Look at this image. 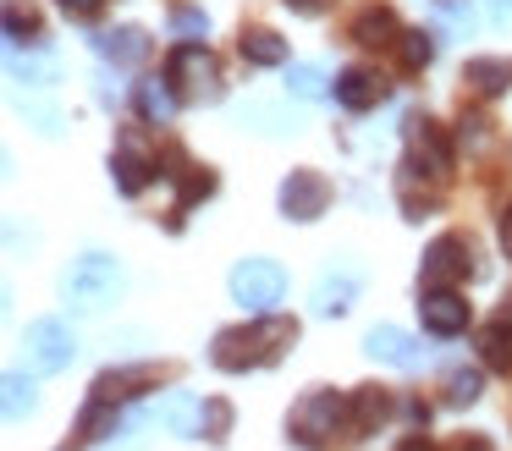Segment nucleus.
<instances>
[{"label": "nucleus", "instance_id": "nucleus-36", "mask_svg": "<svg viewBox=\"0 0 512 451\" xmlns=\"http://www.w3.org/2000/svg\"><path fill=\"white\" fill-rule=\"evenodd\" d=\"M402 451H430V440H424V435H413V440H402Z\"/></svg>", "mask_w": 512, "mask_h": 451}, {"label": "nucleus", "instance_id": "nucleus-6", "mask_svg": "<svg viewBox=\"0 0 512 451\" xmlns=\"http://www.w3.org/2000/svg\"><path fill=\"white\" fill-rule=\"evenodd\" d=\"M463 275H474V242L468 237L446 231V237H435L430 248H424V270H419L424 292H430V286H452V281H463Z\"/></svg>", "mask_w": 512, "mask_h": 451}, {"label": "nucleus", "instance_id": "nucleus-3", "mask_svg": "<svg viewBox=\"0 0 512 451\" xmlns=\"http://www.w3.org/2000/svg\"><path fill=\"white\" fill-rule=\"evenodd\" d=\"M171 88L193 105H210V99H221V61L204 44H177L171 50Z\"/></svg>", "mask_w": 512, "mask_h": 451}, {"label": "nucleus", "instance_id": "nucleus-28", "mask_svg": "<svg viewBox=\"0 0 512 451\" xmlns=\"http://www.w3.org/2000/svg\"><path fill=\"white\" fill-rule=\"evenodd\" d=\"M23 407H34V385L23 374H6V418H23Z\"/></svg>", "mask_w": 512, "mask_h": 451}, {"label": "nucleus", "instance_id": "nucleus-27", "mask_svg": "<svg viewBox=\"0 0 512 451\" xmlns=\"http://www.w3.org/2000/svg\"><path fill=\"white\" fill-rule=\"evenodd\" d=\"M34 28H39L34 6H28V0H6V33H12V39H28Z\"/></svg>", "mask_w": 512, "mask_h": 451}, {"label": "nucleus", "instance_id": "nucleus-11", "mask_svg": "<svg viewBox=\"0 0 512 451\" xmlns=\"http://www.w3.org/2000/svg\"><path fill=\"white\" fill-rule=\"evenodd\" d=\"M408 154L430 165L435 182H446V171H452V149H446L441 127H435L430 116H408Z\"/></svg>", "mask_w": 512, "mask_h": 451}, {"label": "nucleus", "instance_id": "nucleus-17", "mask_svg": "<svg viewBox=\"0 0 512 451\" xmlns=\"http://www.w3.org/2000/svg\"><path fill=\"white\" fill-rule=\"evenodd\" d=\"M358 297V275L342 270V275H320V286H314V308L320 314H347Z\"/></svg>", "mask_w": 512, "mask_h": 451}, {"label": "nucleus", "instance_id": "nucleus-21", "mask_svg": "<svg viewBox=\"0 0 512 451\" xmlns=\"http://www.w3.org/2000/svg\"><path fill=\"white\" fill-rule=\"evenodd\" d=\"M177 99H182V94L171 88V77H166V83H160V77H149V83L138 88V110H144L149 121H160V127L177 116Z\"/></svg>", "mask_w": 512, "mask_h": 451}, {"label": "nucleus", "instance_id": "nucleus-12", "mask_svg": "<svg viewBox=\"0 0 512 451\" xmlns=\"http://www.w3.org/2000/svg\"><path fill=\"white\" fill-rule=\"evenodd\" d=\"M364 352L369 358H380V363H391V369H419V341L408 336V330H397V325H375L364 336Z\"/></svg>", "mask_w": 512, "mask_h": 451}, {"label": "nucleus", "instance_id": "nucleus-4", "mask_svg": "<svg viewBox=\"0 0 512 451\" xmlns=\"http://www.w3.org/2000/svg\"><path fill=\"white\" fill-rule=\"evenodd\" d=\"M116 292H122V270H116L111 253H83V259L72 264V275H67V297H72L78 308L100 314L105 303H116Z\"/></svg>", "mask_w": 512, "mask_h": 451}, {"label": "nucleus", "instance_id": "nucleus-23", "mask_svg": "<svg viewBox=\"0 0 512 451\" xmlns=\"http://www.w3.org/2000/svg\"><path fill=\"white\" fill-rule=\"evenodd\" d=\"M479 347H485V363H490V369H512V319L501 314L496 325L479 336Z\"/></svg>", "mask_w": 512, "mask_h": 451}, {"label": "nucleus", "instance_id": "nucleus-33", "mask_svg": "<svg viewBox=\"0 0 512 451\" xmlns=\"http://www.w3.org/2000/svg\"><path fill=\"white\" fill-rule=\"evenodd\" d=\"M100 6H105V0H61V11H67V17H94Z\"/></svg>", "mask_w": 512, "mask_h": 451}, {"label": "nucleus", "instance_id": "nucleus-7", "mask_svg": "<svg viewBox=\"0 0 512 451\" xmlns=\"http://www.w3.org/2000/svg\"><path fill=\"white\" fill-rule=\"evenodd\" d=\"M155 171H160L155 143H149L138 127H127L122 138H116V154H111V176H116V187H122V193H144V182H149Z\"/></svg>", "mask_w": 512, "mask_h": 451}, {"label": "nucleus", "instance_id": "nucleus-1", "mask_svg": "<svg viewBox=\"0 0 512 451\" xmlns=\"http://www.w3.org/2000/svg\"><path fill=\"white\" fill-rule=\"evenodd\" d=\"M298 341V325L281 314H259L254 325H237V330H221L210 347V363L226 374H243V369H259V363H276L281 352Z\"/></svg>", "mask_w": 512, "mask_h": 451}, {"label": "nucleus", "instance_id": "nucleus-29", "mask_svg": "<svg viewBox=\"0 0 512 451\" xmlns=\"http://www.w3.org/2000/svg\"><path fill=\"white\" fill-rule=\"evenodd\" d=\"M171 28H177L182 39H199V33H210V17L193 11V6H177V11H171Z\"/></svg>", "mask_w": 512, "mask_h": 451}, {"label": "nucleus", "instance_id": "nucleus-19", "mask_svg": "<svg viewBox=\"0 0 512 451\" xmlns=\"http://www.w3.org/2000/svg\"><path fill=\"white\" fill-rule=\"evenodd\" d=\"M391 413V396L380 391V385H364V391L353 396V435H375L380 424H386Z\"/></svg>", "mask_w": 512, "mask_h": 451}, {"label": "nucleus", "instance_id": "nucleus-37", "mask_svg": "<svg viewBox=\"0 0 512 451\" xmlns=\"http://www.w3.org/2000/svg\"><path fill=\"white\" fill-rule=\"evenodd\" d=\"M463 451H490V440H468V446Z\"/></svg>", "mask_w": 512, "mask_h": 451}, {"label": "nucleus", "instance_id": "nucleus-22", "mask_svg": "<svg viewBox=\"0 0 512 451\" xmlns=\"http://www.w3.org/2000/svg\"><path fill=\"white\" fill-rule=\"evenodd\" d=\"M243 61L281 66V61H287V39H281V33H270V28H248L243 33Z\"/></svg>", "mask_w": 512, "mask_h": 451}, {"label": "nucleus", "instance_id": "nucleus-35", "mask_svg": "<svg viewBox=\"0 0 512 451\" xmlns=\"http://www.w3.org/2000/svg\"><path fill=\"white\" fill-rule=\"evenodd\" d=\"M501 253H507V259H512V209H507V215H501Z\"/></svg>", "mask_w": 512, "mask_h": 451}, {"label": "nucleus", "instance_id": "nucleus-34", "mask_svg": "<svg viewBox=\"0 0 512 451\" xmlns=\"http://www.w3.org/2000/svg\"><path fill=\"white\" fill-rule=\"evenodd\" d=\"M325 6H331V0H287V11H298V17H320Z\"/></svg>", "mask_w": 512, "mask_h": 451}, {"label": "nucleus", "instance_id": "nucleus-20", "mask_svg": "<svg viewBox=\"0 0 512 451\" xmlns=\"http://www.w3.org/2000/svg\"><path fill=\"white\" fill-rule=\"evenodd\" d=\"M463 83L479 88V94H501L512 83V61H496V55H479V61L463 66Z\"/></svg>", "mask_w": 512, "mask_h": 451}, {"label": "nucleus", "instance_id": "nucleus-15", "mask_svg": "<svg viewBox=\"0 0 512 451\" xmlns=\"http://www.w3.org/2000/svg\"><path fill=\"white\" fill-rule=\"evenodd\" d=\"M94 50H100L105 61H116V66H144L155 44H149L144 28H116V33H100V39H94Z\"/></svg>", "mask_w": 512, "mask_h": 451}, {"label": "nucleus", "instance_id": "nucleus-31", "mask_svg": "<svg viewBox=\"0 0 512 451\" xmlns=\"http://www.w3.org/2000/svg\"><path fill=\"white\" fill-rule=\"evenodd\" d=\"M287 83L298 88L303 99H320V94H325V77L314 72V66H292V72H287Z\"/></svg>", "mask_w": 512, "mask_h": 451}, {"label": "nucleus", "instance_id": "nucleus-24", "mask_svg": "<svg viewBox=\"0 0 512 451\" xmlns=\"http://www.w3.org/2000/svg\"><path fill=\"white\" fill-rule=\"evenodd\" d=\"M391 33H397V17H391L386 6H369L364 17H358L353 39H358V44H391Z\"/></svg>", "mask_w": 512, "mask_h": 451}, {"label": "nucleus", "instance_id": "nucleus-30", "mask_svg": "<svg viewBox=\"0 0 512 451\" xmlns=\"http://www.w3.org/2000/svg\"><path fill=\"white\" fill-rule=\"evenodd\" d=\"M226 429H232V407H226V402H204V435L226 440Z\"/></svg>", "mask_w": 512, "mask_h": 451}, {"label": "nucleus", "instance_id": "nucleus-26", "mask_svg": "<svg viewBox=\"0 0 512 451\" xmlns=\"http://www.w3.org/2000/svg\"><path fill=\"white\" fill-rule=\"evenodd\" d=\"M479 391H485V380H479V369H457L452 380H446V402H452V407H468V402H479Z\"/></svg>", "mask_w": 512, "mask_h": 451}, {"label": "nucleus", "instance_id": "nucleus-2", "mask_svg": "<svg viewBox=\"0 0 512 451\" xmlns=\"http://www.w3.org/2000/svg\"><path fill=\"white\" fill-rule=\"evenodd\" d=\"M342 429H353V413H347V402L336 391H309L303 402H292V413H287V435L298 440V446H309V451H320V446H331Z\"/></svg>", "mask_w": 512, "mask_h": 451}, {"label": "nucleus", "instance_id": "nucleus-32", "mask_svg": "<svg viewBox=\"0 0 512 451\" xmlns=\"http://www.w3.org/2000/svg\"><path fill=\"white\" fill-rule=\"evenodd\" d=\"M457 138H463V143H474V149H485V138H490V132H485V121H479V116H463V132H457Z\"/></svg>", "mask_w": 512, "mask_h": 451}, {"label": "nucleus", "instance_id": "nucleus-8", "mask_svg": "<svg viewBox=\"0 0 512 451\" xmlns=\"http://www.w3.org/2000/svg\"><path fill=\"white\" fill-rule=\"evenodd\" d=\"M28 358H34L45 374H61L72 358H78V336H72L61 319H34V325H28Z\"/></svg>", "mask_w": 512, "mask_h": 451}, {"label": "nucleus", "instance_id": "nucleus-5", "mask_svg": "<svg viewBox=\"0 0 512 451\" xmlns=\"http://www.w3.org/2000/svg\"><path fill=\"white\" fill-rule=\"evenodd\" d=\"M281 292H287V275H281L276 259H243L232 270V297L248 314H270V303H281Z\"/></svg>", "mask_w": 512, "mask_h": 451}, {"label": "nucleus", "instance_id": "nucleus-16", "mask_svg": "<svg viewBox=\"0 0 512 451\" xmlns=\"http://www.w3.org/2000/svg\"><path fill=\"white\" fill-rule=\"evenodd\" d=\"M138 385H160V369H155V363H133V369L100 374V380H94V396H100V402H127Z\"/></svg>", "mask_w": 512, "mask_h": 451}, {"label": "nucleus", "instance_id": "nucleus-14", "mask_svg": "<svg viewBox=\"0 0 512 451\" xmlns=\"http://www.w3.org/2000/svg\"><path fill=\"white\" fill-rule=\"evenodd\" d=\"M155 418L171 429V435H204V402L193 391H166L155 402Z\"/></svg>", "mask_w": 512, "mask_h": 451}, {"label": "nucleus", "instance_id": "nucleus-10", "mask_svg": "<svg viewBox=\"0 0 512 451\" xmlns=\"http://www.w3.org/2000/svg\"><path fill=\"white\" fill-rule=\"evenodd\" d=\"M419 314H424V330H430V336H463L468 330V303L452 286H430V292L419 297Z\"/></svg>", "mask_w": 512, "mask_h": 451}, {"label": "nucleus", "instance_id": "nucleus-13", "mask_svg": "<svg viewBox=\"0 0 512 451\" xmlns=\"http://www.w3.org/2000/svg\"><path fill=\"white\" fill-rule=\"evenodd\" d=\"M386 94H391V88H386V77H380V72H369V66H347V72L336 77V99H342L347 110H375Z\"/></svg>", "mask_w": 512, "mask_h": 451}, {"label": "nucleus", "instance_id": "nucleus-9", "mask_svg": "<svg viewBox=\"0 0 512 451\" xmlns=\"http://www.w3.org/2000/svg\"><path fill=\"white\" fill-rule=\"evenodd\" d=\"M325 204H331V182L320 171H292L281 182V215L287 220H320Z\"/></svg>", "mask_w": 512, "mask_h": 451}, {"label": "nucleus", "instance_id": "nucleus-25", "mask_svg": "<svg viewBox=\"0 0 512 451\" xmlns=\"http://www.w3.org/2000/svg\"><path fill=\"white\" fill-rule=\"evenodd\" d=\"M397 50H402V66H408V72H424V66L435 61V39H430V33H402Z\"/></svg>", "mask_w": 512, "mask_h": 451}, {"label": "nucleus", "instance_id": "nucleus-18", "mask_svg": "<svg viewBox=\"0 0 512 451\" xmlns=\"http://www.w3.org/2000/svg\"><path fill=\"white\" fill-rule=\"evenodd\" d=\"M100 435H116V413H111V402H100V396H94L89 413L78 418V429H72V440L61 451H83V446H94Z\"/></svg>", "mask_w": 512, "mask_h": 451}]
</instances>
